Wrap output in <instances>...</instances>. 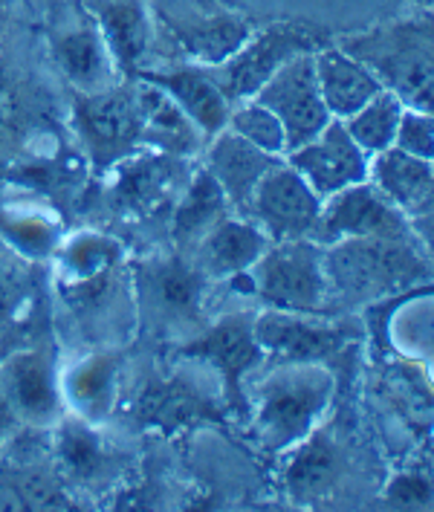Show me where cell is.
Returning <instances> with one entry per match:
<instances>
[{
  "mask_svg": "<svg viewBox=\"0 0 434 512\" xmlns=\"http://www.w3.org/2000/svg\"><path fill=\"white\" fill-rule=\"evenodd\" d=\"M336 475V446L325 437H304V446L287 469V486L299 498H313L325 492Z\"/></svg>",
  "mask_w": 434,
  "mask_h": 512,
  "instance_id": "83f0119b",
  "label": "cell"
},
{
  "mask_svg": "<svg viewBox=\"0 0 434 512\" xmlns=\"http://www.w3.org/2000/svg\"><path fill=\"white\" fill-rule=\"evenodd\" d=\"M293 53H296V44L290 38H264L244 53L238 50V55H229L217 70H212V76L229 96V102L235 105V102L252 99L293 58Z\"/></svg>",
  "mask_w": 434,
  "mask_h": 512,
  "instance_id": "d6986e66",
  "label": "cell"
},
{
  "mask_svg": "<svg viewBox=\"0 0 434 512\" xmlns=\"http://www.w3.org/2000/svg\"><path fill=\"white\" fill-rule=\"evenodd\" d=\"M249 284L261 301L284 313L319 316L330 298L325 255L304 238L270 243L249 270Z\"/></svg>",
  "mask_w": 434,
  "mask_h": 512,
  "instance_id": "7a4b0ae2",
  "label": "cell"
},
{
  "mask_svg": "<svg viewBox=\"0 0 434 512\" xmlns=\"http://www.w3.org/2000/svg\"><path fill=\"white\" fill-rule=\"evenodd\" d=\"M252 99L278 116L287 136V151L316 139L333 119L319 90L313 58H290Z\"/></svg>",
  "mask_w": 434,
  "mask_h": 512,
  "instance_id": "52a82bcc",
  "label": "cell"
},
{
  "mask_svg": "<svg viewBox=\"0 0 434 512\" xmlns=\"http://www.w3.org/2000/svg\"><path fill=\"white\" fill-rule=\"evenodd\" d=\"M55 61L61 73L79 93H99L113 81L116 61L110 55L102 32L96 29H73L55 44Z\"/></svg>",
  "mask_w": 434,
  "mask_h": 512,
  "instance_id": "44dd1931",
  "label": "cell"
},
{
  "mask_svg": "<svg viewBox=\"0 0 434 512\" xmlns=\"http://www.w3.org/2000/svg\"><path fill=\"white\" fill-rule=\"evenodd\" d=\"M333 391V379L313 362H287L258 385L255 397V440L281 452L313 432Z\"/></svg>",
  "mask_w": 434,
  "mask_h": 512,
  "instance_id": "6da1fadb",
  "label": "cell"
},
{
  "mask_svg": "<svg viewBox=\"0 0 434 512\" xmlns=\"http://www.w3.org/2000/svg\"><path fill=\"white\" fill-rule=\"evenodd\" d=\"M206 275L197 270V264L174 258H154L145 261L136 272V296L145 316L160 327H186L200 324L203 301H206Z\"/></svg>",
  "mask_w": 434,
  "mask_h": 512,
  "instance_id": "ba28073f",
  "label": "cell"
},
{
  "mask_svg": "<svg viewBox=\"0 0 434 512\" xmlns=\"http://www.w3.org/2000/svg\"><path fill=\"white\" fill-rule=\"evenodd\" d=\"M270 243V238L261 232V226H255L252 220L223 217L191 252H194L197 270L209 281H229L241 272L252 270Z\"/></svg>",
  "mask_w": 434,
  "mask_h": 512,
  "instance_id": "2e32d148",
  "label": "cell"
},
{
  "mask_svg": "<svg viewBox=\"0 0 434 512\" xmlns=\"http://www.w3.org/2000/svg\"><path fill=\"white\" fill-rule=\"evenodd\" d=\"M374 183L377 189L391 197L394 203L411 206L423 197V186L429 183V168L420 157H411L406 151H382L374 165Z\"/></svg>",
  "mask_w": 434,
  "mask_h": 512,
  "instance_id": "4316f807",
  "label": "cell"
},
{
  "mask_svg": "<svg viewBox=\"0 0 434 512\" xmlns=\"http://www.w3.org/2000/svg\"><path fill=\"white\" fill-rule=\"evenodd\" d=\"M281 157L261 151L258 145H252L235 131H220L212 136V145L206 151L203 168L215 177V183L223 189L229 206L244 209L252 197L255 186L261 183V177L270 171Z\"/></svg>",
  "mask_w": 434,
  "mask_h": 512,
  "instance_id": "e0dca14e",
  "label": "cell"
},
{
  "mask_svg": "<svg viewBox=\"0 0 434 512\" xmlns=\"http://www.w3.org/2000/svg\"><path fill=\"white\" fill-rule=\"evenodd\" d=\"M287 162L299 171L322 200L336 191L365 183L371 174L368 154L353 142L342 119H330L327 128L307 145L287 151Z\"/></svg>",
  "mask_w": 434,
  "mask_h": 512,
  "instance_id": "8fae6325",
  "label": "cell"
},
{
  "mask_svg": "<svg viewBox=\"0 0 434 512\" xmlns=\"http://www.w3.org/2000/svg\"><path fill=\"white\" fill-rule=\"evenodd\" d=\"M3 411H6V405L0 400V434H3Z\"/></svg>",
  "mask_w": 434,
  "mask_h": 512,
  "instance_id": "836d02e7",
  "label": "cell"
},
{
  "mask_svg": "<svg viewBox=\"0 0 434 512\" xmlns=\"http://www.w3.org/2000/svg\"><path fill=\"white\" fill-rule=\"evenodd\" d=\"M316 79L333 119H348L382 90L380 81L365 67L339 53H325L316 58Z\"/></svg>",
  "mask_w": 434,
  "mask_h": 512,
  "instance_id": "7402d4cb",
  "label": "cell"
},
{
  "mask_svg": "<svg viewBox=\"0 0 434 512\" xmlns=\"http://www.w3.org/2000/svg\"><path fill=\"white\" fill-rule=\"evenodd\" d=\"M226 128L249 139L252 145H258L267 154H275V157L287 154V136H284L278 116L270 108H264L258 99L235 102Z\"/></svg>",
  "mask_w": 434,
  "mask_h": 512,
  "instance_id": "f546056e",
  "label": "cell"
},
{
  "mask_svg": "<svg viewBox=\"0 0 434 512\" xmlns=\"http://www.w3.org/2000/svg\"><path fill=\"white\" fill-rule=\"evenodd\" d=\"M400 119H403L400 96L380 90L368 105H362L353 116L345 119V128L365 154H382L394 145Z\"/></svg>",
  "mask_w": 434,
  "mask_h": 512,
  "instance_id": "d4e9b609",
  "label": "cell"
},
{
  "mask_svg": "<svg viewBox=\"0 0 434 512\" xmlns=\"http://www.w3.org/2000/svg\"><path fill=\"white\" fill-rule=\"evenodd\" d=\"M189 160L168 151H142L113 162L110 197L119 212L131 215H157L177 203L191 180Z\"/></svg>",
  "mask_w": 434,
  "mask_h": 512,
  "instance_id": "8992f818",
  "label": "cell"
},
{
  "mask_svg": "<svg viewBox=\"0 0 434 512\" xmlns=\"http://www.w3.org/2000/svg\"><path fill=\"white\" fill-rule=\"evenodd\" d=\"M0 400L9 414L47 429L64 414L61 374L44 351H18L0 365Z\"/></svg>",
  "mask_w": 434,
  "mask_h": 512,
  "instance_id": "30bf717a",
  "label": "cell"
},
{
  "mask_svg": "<svg viewBox=\"0 0 434 512\" xmlns=\"http://www.w3.org/2000/svg\"><path fill=\"white\" fill-rule=\"evenodd\" d=\"M0 235L18 255L41 261L58 249L61 223L47 203L29 194H9L0 200Z\"/></svg>",
  "mask_w": 434,
  "mask_h": 512,
  "instance_id": "ac0fdd59",
  "label": "cell"
},
{
  "mask_svg": "<svg viewBox=\"0 0 434 512\" xmlns=\"http://www.w3.org/2000/svg\"><path fill=\"white\" fill-rule=\"evenodd\" d=\"M414 270L420 267L400 238H348L325 255L327 287L345 298L374 296Z\"/></svg>",
  "mask_w": 434,
  "mask_h": 512,
  "instance_id": "277c9868",
  "label": "cell"
},
{
  "mask_svg": "<svg viewBox=\"0 0 434 512\" xmlns=\"http://www.w3.org/2000/svg\"><path fill=\"white\" fill-rule=\"evenodd\" d=\"M24 278L27 275L18 267V252L9 243L0 246V316H6L21 301L24 287H27Z\"/></svg>",
  "mask_w": 434,
  "mask_h": 512,
  "instance_id": "1f68e13d",
  "label": "cell"
},
{
  "mask_svg": "<svg viewBox=\"0 0 434 512\" xmlns=\"http://www.w3.org/2000/svg\"><path fill=\"white\" fill-rule=\"evenodd\" d=\"M76 125L84 145L99 162H119L145 142V99L142 87L128 90L110 84L99 93H82Z\"/></svg>",
  "mask_w": 434,
  "mask_h": 512,
  "instance_id": "3957f363",
  "label": "cell"
},
{
  "mask_svg": "<svg viewBox=\"0 0 434 512\" xmlns=\"http://www.w3.org/2000/svg\"><path fill=\"white\" fill-rule=\"evenodd\" d=\"M203 411H206L203 397H197L189 385H180L177 379L151 385L148 391H142L139 400V420L148 426H160L163 432L180 423H189L191 417H200Z\"/></svg>",
  "mask_w": 434,
  "mask_h": 512,
  "instance_id": "484cf974",
  "label": "cell"
},
{
  "mask_svg": "<svg viewBox=\"0 0 434 512\" xmlns=\"http://www.w3.org/2000/svg\"><path fill=\"white\" fill-rule=\"evenodd\" d=\"M186 353L191 359H200L209 368H215L226 382V394L235 397L241 394V377L249 374L261 359L255 322H249L246 316H226L215 327L194 336Z\"/></svg>",
  "mask_w": 434,
  "mask_h": 512,
  "instance_id": "9a60e30c",
  "label": "cell"
},
{
  "mask_svg": "<svg viewBox=\"0 0 434 512\" xmlns=\"http://www.w3.org/2000/svg\"><path fill=\"white\" fill-rule=\"evenodd\" d=\"M429 492H432V486L426 484L420 475H406V478H400L397 484L391 486V501L411 507V504L429 501Z\"/></svg>",
  "mask_w": 434,
  "mask_h": 512,
  "instance_id": "d6a6232c",
  "label": "cell"
},
{
  "mask_svg": "<svg viewBox=\"0 0 434 512\" xmlns=\"http://www.w3.org/2000/svg\"><path fill=\"white\" fill-rule=\"evenodd\" d=\"M110 55L116 61V67L134 73L139 58L145 53V41H148V27L145 18L139 15L134 6H116L105 15V32H102Z\"/></svg>",
  "mask_w": 434,
  "mask_h": 512,
  "instance_id": "f1b7e54d",
  "label": "cell"
},
{
  "mask_svg": "<svg viewBox=\"0 0 434 512\" xmlns=\"http://www.w3.org/2000/svg\"><path fill=\"white\" fill-rule=\"evenodd\" d=\"M319 243H339L348 238H406V223L394 209V200L377 186L356 183L336 191L322 203V215L313 229Z\"/></svg>",
  "mask_w": 434,
  "mask_h": 512,
  "instance_id": "9c48e42d",
  "label": "cell"
},
{
  "mask_svg": "<svg viewBox=\"0 0 434 512\" xmlns=\"http://www.w3.org/2000/svg\"><path fill=\"white\" fill-rule=\"evenodd\" d=\"M394 142L400 145V151H406L411 157L434 160V119L423 116V113H406L403 110Z\"/></svg>",
  "mask_w": 434,
  "mask_h": 512,
  "instance_id": "4dcf8cb0",
  "label": "cell"
},
{
  "mask_svg": "<svg viewBox=\"0 0 434 512\" xmlns=\"http://www.w3.org/2000/svg\"><path fill=\"white\" fill-rule=\"evenodd\" d=\"M322 203L325 200L310 189V183L290 162L278 160L255 186L244 212L272 243L296 241L313 235Z\"/></svg>",
  "mask_w": 434,
  "mask_h": 512,
  "instance_id": "5b68a950",
  "label": "cell"
},
{
  "mask_svg": "<svg viewBox=\"0 0 434 512\" xmlns=\"http://www.w3.org/2000/svg\"><path fill=\"white\" fill-rule=\"evenodd\" d=\"M142 81L163 90L203 136L212 139L220 131H226L232 102L209 67H177L168 73H142Z\"/></svg>",
  "mask_w": 434,
  "mask_h": 512,
  "instance_id": "4fadbf2b",
  "label": "cell"
},
{
  "mask_svg": "<svg viewBox=\"0 0 434 512\" xmlns=\"http://www.w3.org/2000/svg\"><path fill=\"white\" fill-rule=\"evenodd\" d=\"M261 351L275 353L284 362H319L348 348L351 330L339 324L304 319V313L272 310L255 322Z\"/></svg>",
  "mask_w": 434,
  "mask_h": 512,
  "instance_id": "7c38bea8",
  "label": "cell"
},
{
  "mask_svg": "<svg viewBox=\"0 0 434 512\" xmlns=\"http://www.w3.org/2000/svg\"><path fill=\"white\" fill-rule=\"evenodd\" d=\"M58 460L73 481H96L108 472L110 452L93 423L58 420Z\"/></svg>",
  "mask_w": 434,
  "mask_h": 512,
  "instance_id": "cb8c5ba5",
  "label": "cell"
},
{
  "mask_svg": "<svg viewBox=\"0 0 434 512\" xmlns=\"http://www.w3.org/2000/svg\"><path fill=\"white\" fill-rule=\"evenodd\" d=\"M61 400L73 417L102 426L119 403V362L110 351L87 353L61 371Z\"/></svg>",
  "mask_w": 434,
  "mask_h": 512,
  "instance_id": "5bb4252c",
  "label": "cell"
},
{
  "mask_svg": "<svg viewBox=\"0 0 434 512\" xmlns=\"http://www.w3.org/2000/svg\"><path fill=\"white\" fill-rule=\"evenodd\" d=\"M226 212H229V200L223 189L217 186L215 177L206 168H197L174 203L171 238L180 249H194L203 241V235L226 217Z\"/></svg>",
  "mask_w": 434,
  "mask_h": 512,
  "instance_id": "ffe728a7",
  "label": "cell"
},
{
  "mask_svg": "<svg viewBox=\"0 0 434 512\" xmlns=\"http://www.w3.org/2000/svg\"><path fill=\"white\" fill-rule=\"evenodd\" d=\"M53 255L61 284H79V281H90L96 275L116 270L122 264L125 249L110 235L84 229V232H76L70 238H61Z\"/></svg>",
  "mask_w": 434,
  "mask_h": 512,
  "instance_id": "603a6c76",
  "label": "cell"
}]
</instances>
